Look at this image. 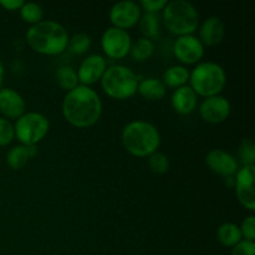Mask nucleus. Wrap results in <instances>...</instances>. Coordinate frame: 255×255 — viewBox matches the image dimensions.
Returning <instances> with one entry per match:
<instances>
[{"instance_id":"nucleus-18","label":"nucleus","mask_w":255,"mask_h":255,"mask_svg":"<svg viewBox=\"0 0 255 255\" xmlns=\"http://www.w3.org/2000/svg\"><path fill=\"white\" fill-rule=\"evenodd\" d=\"M37 146H25L17 144L11 147L6 153V164L14 171L24 168L31 158L37 154Z\"/></svg>"},{"instance_id":"nucleus-15","label":"nucleus","mask_w":255,"mask_h":255,"mask_svg":"<svg viewBox=\"0 0 255 255\" xmlns=\"http://www.w3.org/2000/svg\"><path fill=\"white\" fill-rule=\"evenodd\" d=\"M26 112V102L24 97L14 89L1 87L0 89V114L6 120H15Z\"/></svg>"},{"instance_id":"nucleus-17","label":"nucleus","mask_w":255,"mask_h":255,"mask_svg":"<svg viewBox=\"0 0 255 255\" xmlns=\"http://www.w3.org/2000/svg\"><path fill=\"white\" fill-rule=\"evenodd\" d=\"M171 106L178 115L188 116L196 111L198 106V96L189 85L176 89L171 96Z\"/></svg>"},{"instance_id":"nucleus-26","label":"nucleus","mask_w":255,"mask_h":255,"mask_svg":"<svg viewBox=\"0 0 255 255\" xmlns=\"http://www.w3.org/2000/svg\"><path fill=\"white\" fill-rule=\"evenodd\" d=\"M91 37L85 32H79L75 34L74 36L70 37L69 45H67V50L74 55H84L91 47Z\"/></svg>"},{"instance_id":"nucleus-34","label":"nucleus","mask_w":255,"mask_h":255,"mask_svg":"<svg viewBox=\"0 0 255 255\" xmlns=\"http://www.w3.org/2000/svg\"><path fill=\"white\" fill-rule=\"evenodd\" d=\"M4 77H5V67L4 64L0 60V89L2 87V84H4Z\"/></svg>"},{"instance_id":"nucleus-4","label":"nucleus","mask_w":255,"mask_h":255,"mask_svg":"<svg viewBox=\"0 0 255 255\" xmlns=\"http://www.w3.org/2000/svg\"><path fill=\"white\" fill-rule=\"evenodd\" d=\"M162 22L167 31L177 37L192 35L199 26L198 10L187 0L168 1L162 10Z\"/></svg>"},{"instance_id":"nucleus-12","label":"nucleus","mask_w":255,"mask_h":255,"mask_svg":"<svg viewBox=\"0 0 255 255\" xmlns=\"http://www.w3.org/2000/svg\"><path fill=\"white\" fill-rule=\"evenodd\" d=\"M198 111L203 121L212 125H219L227 121L231 116L232 105L227 97L217 95L204 99L199 105Z\"/></svg>"},{"instance_id":"nucleus-24","label":"nucleus","mask_w":255,"mask_h":255,"mask_svg":"<svg viewBox=\"0 0 255 255\" xmlns=\"http://www.w3.org/2000/svg\"><path fill=\"white\" fill-rule=\"evenodd\" d=\"M154 54V42L146 37H138L134 42H132L129 55L137 62H143L152 57Z\"/></svg>"},{"instance_id":"nucleus-28","label":"nucleus","mask_w":255,"mask_h":255,"mask_svg":"<svg viewBox=\"0 0 255 255\" xmlns=\"http://www.w3.org/2000/svg\"><path fill=\"white\" fill-rule=\"evenodd\" d=\"M149 169L156 174H164L169 169V159L163 152L156 151L147 157Z\"/></svg>"},{"instance_id":"nucleus-22","label":"nucleus","mask_w":255,"mask_h":255,"mask_svg":"<svg viewBox=\"0 0 255 255\" xmlns=\"http://www.w3.org/2000/svg\"><path fill=\"white\" fill-rule=\"evenodd\" d=\"M139 30L143 37L149 40H157L161 36V17L158 14H142L138 21Z\"/></svg>"},{"instance_id":"nucleus-20","label":"nucleus","mask_w":255,"mask_h":255,"mask_svg":"<svg viewBox=\"0 0 255 255\" xmlns=\"http://www.w3.org/2000/svg\"><path fill=\"white\" fill-rule=\"evenodd\" d=\"M189 81V70L186 66L182 65H173L169 66L168 69L164 71L163 76H162V82L166 87H171V89H179L182 86L188 85Z\"/></svg>"},{"instance_id":"nucleus-25","label":"nucleus","mask_w":255,"mask_h":255,"mask_svg":"<svg viewBox=\"0 0 255 255\" xmlns=\"http://www.w3.org/2000/svg\"><path fill=\"white\" fill-rule=\"evenodd\" d=\"M19 12L22 21L29 24L30 26L39 24L40 21L44 20V9L41 7V5L36 4V2H24L22 6L20 7Z\"/></svg>"},{"instance_id":"nucleus-32","label":"nucleus","mask_w":255,"mask_h":255,"mask_svg":"<svg viewBox=\"0 0 255 255\" xmlns=\"http://www.w3.org/2000/svg\"><path fill=\"white\" fill-rule=\"evenodd\" d=\"M231 255H255V243L254 242L242 241L232 248Z\"/></svg>"},{"instance_id":"nucleus-29","label":"nucleus","mask_w":255,"mask_h":255,"mask_svg":"<svg viewBox=\"0 0 255 255\" xmlns=\"http://www.w3.org/2000/svg\"><path fill=\"white\" fill-rule=\"evenodd\" d=\"M15 139L14 125L11 121L0 116V147H6Z\"/></svg>"},{"instance_id":"nucleus-23","label":"nucleus","mask_w":255,"mask_h":255,"mask_svg":"<svg viewBox=\"0 0 255 255\" xmlns=\"http://www.w3.org/2000/svg\"><path fill=\"white\" fill-rule=\"evenodd\" d=\"M55 82L57 86L61 90H65L66 92L71 91L75 87L80 85L79 77H77V72L74 67L71 66H65L59 67L55 72Z\"/></svg>"},{"instance_id":"nucleus-16","label":"nucleus","mask_w":255,"mask_h":255,"mask_svg":"<svg viewBox=\"0 0 255 255\" xmlns=\"http://www.w3.org/2000/svg\"><path fill=\"white\" fill-rule=\"evenodd\" d=\"M226 36V25L218 16H209L199 26L198 39L204 47H213L221 44Z\"/></svg>"},{"instance_id":"nucleus-7","label":"nucleus","mask_w":255,"mask_h":255,"mask_svg":"<svg viewBox=\"0 0 255 255\" xmlns=\"http://www.w3.org/2000/svg\"><path fill=\"white\" fill-rule=\"evenodd\" d=\"M49 131L50 121L41 112H25L14 124L15 138L25 146H37Z\"/></svg>"},{"instance_id":"nucleus-10","label":"nucleus","mask_w":255,"mask_h":255,"mask_svg":"<svg viewBox=\"0 0 255 255\" xmlns=\"http://www.w3.org/2000/svg\"><path fill=\"white\" fill-rule=\"evenodd\" d=\"M142 14L143 12L138 2L124 0L112 5L109 12V19L112 26L127 31L138 25Z\"/></svg>"},{"instance_id":"nucleus-2","label":"nucleus","mask_w":255,"mask_h":255,"mask_svg":"<svg viewBox=\"0 0 255 255\" xmlns=\"http://www.w3.org/2000/svg\"><path fill=\"white\" fill-rule=\"evenodd\" d=\"M25 40L32 51L45 56H57L67 50L70 36L62 24L54 20H42L26 30Z\"/></svg>"},{"instance_id":"nucleus-3","label":"nucleus","mask_w":255,"mask_h":255,"mask_svg":"<svg viewBox=\"0 0 255 255\" xmlns=\"http://www.w3.org/2000/svg\"><path fill=\"white\" fill-rule=\"evenodd\" d=\"M121 142L127 153L146 158L161 146V133L153 124L144 120L128 122L121 132Z\"/></svg>"},{"instance_id":"nucleus-19","label":"nucleus","mask_w":255,"mask_h":255,"mask_svg":"<svg viewBox=\"0 0 255 255\" xmlns=\"http://www.w3.org/2000/svg\"><path fill=\"white\" fill-rule=\"evenodd\" d=\"M137 94L141 95L147 101H161L167 94V87L162 80L156 77H147L138 81Z\"/></svg>"},{"instance_id":"nucleus-11","label":"nucleus","mask_w":255,"mask_h":255,"mask_svg":"<svg viewBox=\"0 0 255 255\" xmlns=\"http://www.w3.org/2000/svg\"><path fill=\"white\" fill-rule=\"evenodd\" d=\"M206 47L194 34L178 36L173 44V55L182 66L197 65L204 56Z\"/></svg>"},{"instance_id":"nucleus-21","label":"nucleus","mask_w":255,"mask_h":255,"mask_svg":"<svg viewBox=\"0 0 255 255\" xmlns=\"http://www.w3.org/2000/svg\"><path fill=\"white\" fill-rule=\"evenodd\" d=\"M217 239L223 247L233 248L243 241V237H242L238 224L227 222V223L219 226V228L217 229Z\"/></svg>"},{"instance_id":"nucleus-31","label":"nucleus","mask_w":255,"mask_h":255,"mask_svg":"<svg viewBox=\"0 0 255 255\" xmlns=\"http://www.w3.org/2000/svg\"><path fill=\"white\" fill-rule=\"evenodd\" d=\"M167 2H168L167 0H142L138 4L141 6L142 12H146V14H159L164 9Z\"/></svg>"},{"instance_id":"nucleus-30","label":"nucleus","mask_w":255,"mask_h":255,"mask_svg":"<svg viewBox=\"0 0 255 255\" xmlns=\"http://www.w3.org/2000/svg\"><path fill=\"white\" fill-rule=\"evenodd\" d=\"M243 241L254 242L255 241V217L253 214L246 217L239 226Z\"/></svg>"},{"instance_id":"nucleus-8","label":"nucleus","mask_w":255,"mask_h":255,"mask_svg":"<svg viewBox=\"0 0 255 255\" xmlns=\"http://www.w3.org/2000/svg\"><path fill=\"white\" fill-rule=\"evenodd\" d=\"M132 46L131 35L126 30L110 26L101 36V49L106 57L112 60H122L129 55Z\"/></svg>"},{"instance_id":"nucleus-9","label":"nucleus","mask_w":255,"mask_h":255,"mask_svg":"<svg viewBox=\"0 0 255 255\" xmlns=\"http://www.w3.org/2000/svg\"><path fill=\"white\" fill-rule=\"evenodd\" d=\"M255 166H242L234 176V191L238 202L248 209L255 211Z\"/></svg>"},{"instance_id":"nucleus-6","label":"nucleus","mask_w":255,"mask_h":255,"mask_svg":"<svg viewBox=\"0 0 255 255\" xmlns=\"http://www.w3.org/2000/svg\"><path fill=\"white\" fill-rule=\"evenodd\" d=\"M100 84L107 96L119 101H125L137 94L138 79L129 67L125 65H112L107 67Z\"/></svg>"},{"instance_id":"nucleus-33","label":"nucleus","mask_w":255,"mask_h":255,"mask_svg":"<svg viewBox=\"0 0 255 255\" xmlns=\"http://www.w3.org/2000/svg\"><path fill=\"white\" fill-rule=\"evenodd\" d=\"M24 1L22 0H0V6L7 11H15V10H20L22 6Z\"/></svg>"},{"instance_id":"nucleus-1","label":"nucleus","mask_w":255,"mask_h":255,"mask_svg":"<svg viewBox=\"0 0 255 255\" xmlns=\"http://www.w3.org/2000/svg\"><path fill=\"white\" fill-rule=\"evenodd\" d=\"M102 101L92 87L79 85L66 92L61 104L65 121L76 128H89L102 116Z\"/></svg>"},{"instance_id":"nucleus-14","label":"nucleus","mask_w":255,"mask_h":255,"mask_svg":"<svg viewBox=\"0 0 255 255\" xmlns=\"http://www.w3.org/2000/svg\"><path fill=\"white\" fill-rule=\"evenodd\" d=\"M107 67V61L102 55L92 54L86 56L76 71L80 85L91 87V85L100 82Z\"/></svg>"},{"instance_id":"nucleus-27","label":"nucleus","mask_w":255,"mask_h":255,"mask_svg":"<svg viewBox=\"0 0 255 255\" xmlns=\"http://www.w3.org/2000/svg\"><path fill=\"white\" fill-rule=\"evenodd\" d=\"M238 159L242 166H255V144L252 139H242L238 146Z\"/></svg>"},{"instance_id":"nucleus-13","label":"nucleus","mask_w":255,"mask_h":255,"mask_svg":"<svg viewBox=\"0 0 255 255\" xmlns=\"http://www.w3.org/2000/svg\"><path fill=\"white\" fill-rule=\"evenodd\" d=\"M206 164L213 173L224 179L233 178L241 168L238 159L228 151L222 148L209 151L206 156Z\"/></svg>"},{"instance_id":"nucleus-5","label":"nucleus","mask_w":255,"mask_h":255,"mask_svg":"<svg viewBox=\"0 0 255 255\" xmlns=\"http://www.w3.org/2000/svg\"><path fill=\"white\" fill-rule=\"evenodd\" d=\"M189 87L197 96L207 97L221 95L226 89L227 74L223 66L213 61H201L189 71Z\"/></svg>"}]
</instances>
